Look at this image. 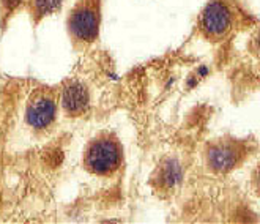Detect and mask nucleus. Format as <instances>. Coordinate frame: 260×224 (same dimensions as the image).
<instances>
[{
	"label": "nucleus",
	"instance_id": "nucleus-1",
	"mask_svg": "<svg viewBox=\"0 0 260 224\" xmlns=\"http://www.w3.org/2000/svg\"><path fill=\"white\" fill-rule=\"evenodd\" d=\"M120 164V148L109 139L95 141L87 152V168L95 174H111Z\"/></svg>",
	"mask_w": 260,
	"mask_h": 224
},
{
	"label": "nucleus",
	"instance_id": "nucleus-2",
	"mask_svg": "<svg viewBox=\"0 0 260 224\" xmlns=\"http://www.w3.org/2000/svg\"><path fill=\"white\" fill-rule=\"evenodd\" d=\"M202 30L207 37L221 38L224 37L232 25V11L221 0H215L207 5L201 18Z\"/></svg>",
	"mask_w": 260,
	"mask_h": 224
},
{
	"label": "nucleus",
	"instance_id": "nucleus-3",
	"mask_svg": "<svg viewBox=\"0 0 260 224\" xmlns=\"http://www.w3.org/2000/svg\"><path fill=\"white\" fill-rule=\"evenodd\" d=\"M27 123L35 130L48 128L55 118V101L49 93L40 92L27 104Z\"/></svg>",
	"mask_w": 260,
	"mask_h": 224
},
{
	"label": "nucleus",
	"instance_id": "nucleus-4",
	"mask_svg": "<svg viewBox=\"0 0 260 224\" xmlns=\"http://www.w3.org/2000/svg\"><path fill=\"white\" fill-rule=\"evenodd\" d=\"M98 10L95 5H81L73 13L70 27L73 35L82 41H93L98 34Z\"/></svg>",
	"mask_w": 260,
	"mask_h": 224
},
{
	"label": "nucleus",
	"instance_id": "nucleus-5",
	"mask_svg": "<svg viewBox=\"0 0 260 224\" xmlns=\"http://www.w3.org/2000/svg\"><path fill=\"white\" fill-rule=\"evenodd\" d=\"M62 104L70 115H79L88 106V92L79 82H68L62 93Z\"/></svg>",
	"mask_w": 260,
	"mask_h": 224
},
{
	"label": "nucleus",
	"instance_id": "nucleus-6",
	"mask_svg": "<svg viewBox=\"0 0 260 224\" xmlns=\"http://www.w3.org/2000/svg\"><path fill=\"white\" fill-rule=\"evenodd\" d=\"M237 163V152L231 145H215L208 152V164L213 171L227 172Z\"/></svg>",
	"mask_w": 260,
	"mask_h": 224
},
{
	"label": "nucleus",
	"instance_id": "nucleus-7",
	"mask_svg": "<svg viewBox=\"0 0 260 224\" xmlns=\"http://www.w3.org/2000/svg\"><path fill=\"white\" fill-rule=\"evenodd\" d=\"M181 177H183V174H181V168H180L178 161L167 159L162 164V168H161V183H162L164 188H167V189L175 188L181 182Z\"/></svg>",
	"mask_w": 260,
	"mask_h": 224
},
{
	"label": "nucleus",
	"instance_id": "nucleus-8",
	"mask_svg": "<svg viewBox=\"0 0 260 224\" xmlns=\"http://www.w3.org/2000/svg\"><path fill=\"white\" fill-rule=\"evenodd\" d=\"M62 5V0H32V8L38 18L48 16L57 11Z\"/></svg>",
	"mask_w": 260,
	"mask_h": 224
},
{
	"label": "nucleus",
	"instance_id": "nucleus-9",
	"mask_svg": "<svg viewBox=\"0 0 260 224\" xmlns=\"http://www.w3.org/2000/svg\"><path fill=\"white\" fill-rule=\"evenodd\" d=\"M22 4V0H0V11H2V24L18 10V7Z\"/></svg>",
	"mask_w": 260,
	"mask_h": 224
},
{
	"label": "nucleus",
	"instance_id": "nucleus-10",
	"mask_svg": "<svg viewBox=\"0 0 260 224\" xmlns=\"http://www.w3.org/2000/svg\"><path fill=\"white\" fill-rule=\"evenodd\" d=\"M48 158H49V164L51 166H58L60 163H62V159H63V155H62V152H51V153H48Z\"/></svg>",
	"mask_w": 260,
	"mask_h": 224
}]
</instances>
